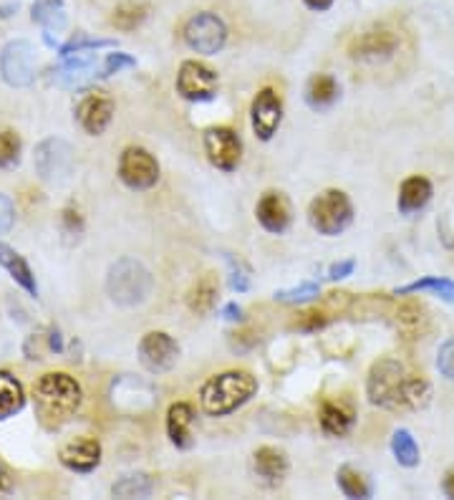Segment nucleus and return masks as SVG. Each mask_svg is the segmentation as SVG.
Instances as JSON below:
<instances>
[{"label": "nucleus", "mask_w": 454, "mask_h": 500, "mask_svg": "<svg viewBox=\"0 0 454 500\" xmlns=\"http://www.w3.org/2000/svg\"><path fill=\"white\" fill-rule=\"evenodd\" d=\"M366 392L371 405L399 412V409H419L427 405L432 390L424 374L416 372L415 366L397 356H384L371 366Z\"/></svg>", "instance_id": "obj_1"}, {"label": "nucleus", "mask_w": 454, "mask_h": 500, "mask_svg": "<svg viewBox=\"0 0 454 500\" xmlns=\"http://www.w3.org/2000/svg\"><path fill=\"white\" fill-rule=\"evenodd\" d=\"M33 402L46 427H61L81 407V387L64 372H51L36 382Z\"/></svg>", "instance_id": "obj_2"}, {"label": "nucleus", "mask_w": 454, "mask_h": 500, "mask_svg": "<svg viewBox=\"0 0 454 500\" xmlns=\"http://www.w3.org/2000/svg\"><path fill=\"white\" fill-rule=\"evenodd\" d=\"M258 392V382L248 372H223L217 377H210L200 390V405L207 415L223 417L235 412L238 407L253 399Z\"/></svg>", "instance_id": "obj_3"}, {"label": "nucleus", "mask_w": 454, "mask_h": 500, "mask_svg": "<svg viewBox=\"0 0 454 500\" xmlns=\"http://www.w3.org/2000/svg\"><path fill=\"white\" fill-rule=\"evenodd\" d=\"M154 288V278L144 263L136 258H121L117 260L107 276V291L114 303L119 306H139L144 303Z\"/></svg>", "instance_id": "obj_4"}, {"label": "nucleus", "mask_w": 454, "mask_h": 500, "mask_svg": "<svg viewBox=\"0 0 454 500\" xmlns=\"http://www.w3.org/2000/svg\"><path fill=\"white\" fill-rule=\"evenodd\" d=\"M308 217H310V225L319 230L321 235H338V232H344L351 225L354 207H351L346 192L326 189L310 203Z\"/></svg>", "instance_id": "obj_5"}, {"label": "nucleus", "mask_w": 454, "mask_h": 500, "mask_svg": "<svg viewBox=\"0 0 454 500\" xmlns=\"http://www.w3.org/2000/svg\"><path fill=\"white\" fill-rule=\"evenodd\" d=\"M185 43L197 54H217L227 41V28L214 13H197L185 23Z\"/></svg>", "instance_id": "obj_6"}, {"label": "nucleus", "mask_w": 454, "mask_h": 500, "mask_svg": "<svg viewBox=\"0 0 454 500\" xmlns=\"http://www.w3.org/2000/svg\"><path fill=\"white\" fill-rule=\"evenodd\" d=\"M119 177L132 189H149L160 180V164L147 149L127 147L121 152Z\"/></svg>", "instance_id": "obj_7"}, {"label": "nucleus", "mask_w": 454, "mask_h": 500, "mask_svg": "<svg viewBox=\"0 0 454 500\" xmlns=\"http://www.w3.org/2000/svg\"><path fill=\"white\" fill-rule=\"evenodd\" d=\"M0 74L11 86H31L36 79V54L28 41L8 43L0 54Z\"/></svg>", "instance_id": "obj_8"}, {"label": "nucleus", "mask_w": 454, "mask_h": 500, "mask_svg": "<svg viewBox=\"0 0 454 500\" xmlns=\"http://www.w3.org/2000/svg\"><path fill=\"white\" fill-rule=\"evenodd\" d=\"M177 92L188 101H210L217 92V74L200 61H185L177 74Z\"/></svg>", "instance_id": "obj_9"}, {"label": "nucleus", "mask_w": 454, "mask_h": 500, "mask_svg": "<svg viewBox=\"0 0 454 500\" xmlns=\"http://www.w3.org/2000/svg\"><path fill=\"white\" fill-rule=\"evenodd\" d=\"M205 152H207V160L223 170V172H232L242 157V145L238 135L227 127H213L207 129L205 135Z\"/></svg>", "instance_id": "obj_10"}, {"label": "nucleus", "mask_w": 454, "mask_h": 500, "mask_svg": "<svg viewBox=\"0 0 454 500\" xmlns=\"http://www.w3.org/2000/svg\"><path fill=\"white\" fill-rule=\"evenodd\" d=\"M177 356H179V346L164 331H152L139 344V359H142V364L147 366L152 374L170 372L177 364Z\"/></svg>", "instance_id": "obj_11"}, {"label": "nucleus", "mask_w": 454, "mask_h": 500, "mask_svg": "<svg viewBox=\"0 0 454 500\" xmlns=\"http://www.w3.org/2000/svg\"><path fill=\"white\" fill-rule=\"evenodd\" d=\"M36 170L48 182L68 177L71 170H74L71 147H68L66 142H61V139H46V142H40L39 149H36Z\"/></svg>", "instance_id": "obj_12"}, {"label": "nucleus", "mask_w": 454, "mask_h": 500, "mask_svg": "<svg viewBox=\"0 0 454 500\" xmlns=\"http://www.w3.org/2000/svg\"><path fill=\"white\" fill-rule=\"evenodd\" d=\"M250 114H253L255 135L260 136L263 142L273 139V135L278 132V127H281V119H283L281 96L275 94L273 89H263L260 94L255 96Z\"/></svg>", "instance_id": "obj_13"}, {"label": "nucleus", "mask_w": 454, "mask_h": 500, "mask_svg": "<svg viewBox=\"0 0 454 500\" xmlns=\"http://www.w3.org/2000/svg\"><path fill=\"white\" fill-rule=\"evenodd\" d=\"M399 46V39L394 31L389 28H374V31H366L356 36L351 41V56L354 58H389V56L397 51Z\"/></svg>", "instance_id": "obj_14"}, {"label": "nucleus", "mask_w": 454, "mask_h": 500, "mask_svg": "<svg viewBox=\"0 0 454 500\" xmlns=\"http://www.w3.org/2000/svg\"><path fill=\"white\" fill-rule=\"evenodd\" d=\"M61 462L74 473H92L101 462V445L92 437H76L68 445L61 447Z\"/></svg>", "instance_id": "obj_15"}, {"label": "nucleus", "mask_w": 454, "mask_h": 500, "mask_svg": "<svg viewBox=\"0 0 454 500\" xmlns=\"http://www.w3.org/2000/svg\"><path fill=\"white\" fill-rule=\"evenodd\" d=\"M255 215L267 232H285L291 225V207L281 192H266L255 207Z\"/></svg>", "instance_id": "obj_16"}, {"label": "nucleus", "mask_w": 454, "mask_h": 500, "mask_svg": "<svg viewBox=\"0 0 454 500\" xmlns=\"http://www.w3.org/2000/svg\"><path fill=\"white\" fill-rule=\"evenodd\" d=\"M76 117H79L81 127H83L89 135H101L109 127V122H111V117H114V101L101 94L86 96L79 104Z\"/></svg>", "instance_id": "obj_17"}, {"label": "nucleus", "mask_w": 454, "mask_h": 500, "mask_svg": "<svg viewBox=\"0 0 454 500\" xmlns=\"http://www.w3.org/2000/svg\"><path fill=\"white\" fill-rule=\"evenodd\" d=\"M192 425H195V412L188 402H177L167 412V434L172 445L179 450H188L192 445Z\"/></svg>", "instance_id": "obj_18"}, {"label": "nucleus", "mask_w": 454, "mask_h": 500, "mask_svg": "<svg viewBox=\"0 0 454 500\" xmlns=\"http://www.w3.org/2000/svg\"><path fill=\"white\" fill-rule=\"evenodd\" d=\"M429 200H432V182L427 177L415 175L401 182L399 210L404 215H412L416 210H422Z\"/></svg>", "instance_id": "obj_19"}, {"label": "nucleus", "mask_w": 454, "mask_h": 500, "mask_svg": "<svg viewBox=\"0 0 454 500\" xmlns=\"http://www.w3.org/2000/svg\"><path fill=\"white\" fill-rule=\"evenodd\" d=\"M0 266L11 273V278H13L15 284L21 285V288H26L31 296H39L36 276L31 273V268H28V263L23 260V256H18L11 245L0 243Z\"/></svg>", "instance_id": "obj_20"}, {"label": "nucleus", "mask_w": 454, "mask_h": 500, "mask_svg": "<svg viewBox=\"0 0 454 500\" xmlns=\"http://www.w3.org/2000/svg\"><path fill=\"white\" fill-rule=\"evenodd\" d=\"M427 309L416 301H406V303H399L397 311H394V324L399 329L404 337L416 338L424 334L427 329Z\"/></svg>", "instance_id": "obj_21"}, {"label": "nucleus", "mask_w": 454, "mask_h": 500, "mask_svg": "<svg viewBox=\"0 0 454 500\" xmlns=\"http://www.w3.org/2000/svg\"><path fill=\"white\" fill-rule=\"evenodd\" d=\"M321 427L326 434L344 437L354 427V409L341 402H326L321 407Z\"/></svg>", "instance_id": "obj_22"}, {"label": "nucleus", "mask_w": 454, "mask_h": 500, "mask_svg": "<svg viewBox=\"0 0 454 500\" xmlns=\"http://www.w3.org/2000/svg\"><path fill=\"white\" fill-rule=\"evenodd\" d=\"M23 405H26V397H23L21 382L8 372H0V419L13 417L15 412L23 409Z\"/></svg>", "instance_id": "obj_23"}, {"label": "nucleus", "mask_w": 454, "mask_h": 500, "mask_svg": "<svg viewBox=\"0 0 454 500\" xmlns=\"http://www.w3.org/2000/svg\"><path fill=\"white\" fill-rule=\"evenodd\" d=\"M217 303V281L213 273H205L197 284L189 288L188 306L195 313H210Z\"/></svg>", "instance_id": "obj_24"}, {"label": "nucleus", "mask_w": 454, "mask_h": 500, "mask_svg": "<svg viewBox=\"0 0 454 500\" xmlns=\"http://www.w3.org/2000/svg\"><path fill=\"white\" fill-rule=\"evenodd\" d=\"M255 470L260 478H266L270 483H275V480H281L285 470H288V460L283 455L281 450H275V447H260L258 452H255Z\"/></svg>", "instance_id": "obj_25"}, {"label": "nucleus", "mask_w": 454, "mask_h": 500, "mask_svg": "<svg viewBox=\"0 0 454 500\" xmlns=\"http://www.w3.org/2000/svg\"><path fill=\"white\" fill-rule=\"evenodd\" d=\"M33 21L46 28V39L51 41V33L66 26V11L61 0H39L33 5Z\"/></svg>", "instance_id": "obj_26"}, {"label": "nucleus", "mask_w": 454, "mask_h": 500, "mask_svg": "<svg viewBox=\"0 0 454 500\" xmlns=\"http://www.w3.org/2000/svg\"><path fill=\"white\" fill-rule=\"evenodd\" d=\"M147 13V3H142V0H127V3H121V5L114 8L111 26L119 28V31H134V28H139L144 23Z\"/></svg>", "instance_id": "obj_27"}, {"label": "nucleus", "mask_w": 454, "mask_h": 500, "mask_svg": "<svg viewBox=\"0 0 454 500\" xmlns=\"http://www.w3.org/2000/svg\"><path fill=\"white\" fill-rule=\"evenodd\" d=\"M306 99L313 109L331 107L336 99H338V83H336V79H331V76L319 74V76H313L310 83H308Z\"/></svg>", "instance_id": "obj_28"}, {"label": "nucleus", "mask_w": 454, "mask_h": 500, "mask_svg": "<svg viewBox=\"0 0 454 500\" xmlns=\"http://www.w3.org/2000/svg\"><path fill=\"white\" fill-rule=\"evenodd\" d=\"M391 452H394L397 462L404 465V468L419 465V445H416V440L409 430H397L391 434Z\"/></svg>", "instance_id": "obj_29"}, {"label": "nucleus", "mask_w": 454, "mask_h": 500, "mask_svg": "<svg viewBox=\"0 0 454 500\" xmlns=\"http://www.w3.org/2000/svg\"><path fill=\"white\" fill-rule=\"evenodd\" d=\"M422 291H432L444 301H454V281L450 278H437V276H429L422 281H415L409 285H401L397 288V296H406V294H422Z\"/></svg>", "instance_id": "obj_30"}, {"label": "nucleus", "mask_w": 454, "mask_h": 500, "mask_svg": "<svg viewBox=\"0 0 454 500\" xmlns=\"http://www.w3.org/2000/svg\"><path fill=\"white\" fill-rule=\"evenodd\" d=\"M338 487H341V493L346 496V498H369L371 496V487L369 483L363 480V475L356 473L354 468H348L344 465L341 470H338Z\"/></svg>", "instance_id": "obj_31"}, {"label": "nucleus", "mask_w": 454, "mask_h": 500, "mask_svg": "<svg viewBox=\"0 0 454 500\" xmlns=\"http://www.w3.org/2000/svg\"><path fill=\"white\" fill-rule=\"evenodd\" d=\"M111 493L117 498H144L152 493V480L149 475H124L119 483H114Z\"/></svg>", "instance_id": "obj_32"}, {"label": "nucleus", "mask_w": 454, "mask_h": 500, "mask_svg": "<svg viewBox=\"0 0 454 500\" xmlns=\"http://www.w3.org/2000/svg\"><path fill=\"white\" fill-rule=\"evenodd\" d=\"M21 160V139L11 129H3L0 132V167L8 170Z\"/></svg>", "instance_id": "obj_33"}, {"label": "nucleus", "mask_w": 454, "mask_h": 500, "mask_svg": "<svg viewBox=\"0 0 454 500\" xmlns=\"http://www.w3.org/2000/svg\"><path fill=\"white\" fill-rule=\"evenodd\" d=\"M316 296H319V285L316 284H303L298 285V288H288V291L275 294V298L283 301V303H303V301H310V298Z\"/></svg>", "instance_id": "obj_34"}, {"label": "nucleus", "mask_w": 454, "mask_h": 500, "mask_svg": "<svg viewBox=\"0 0 454 500\" xmlns=\"http://www.w3.org/2000/svg\"><path fill=\"white\" fill-rule=\"evenodd\" d=\"M437 369H440L441 377L452 379L454 382V338L444 341L437 354Z\"/></svg>", "instance_id": "obj_35"}, {"label": "nucleus", "mask_w": 454, "mask_h": 500, "mask_svg": "<svg viewBox=\"0 0 454 500\" xmlns=\"http://www.w3.org/2000/svg\"><path fill=\"white\" fill-rule=\"evenodd\" d=\"M136 61H134L132 56L127 54H109L107 61H104V66H101V74L99 76H111V74H119L121 68H129L134 66Z\"/></svg>", "instance_id": "obj_36"}, {"label": "nucleus", "mask_w": 454, "mask_h": 500, "mask_svg": "<svg viewBox=\"0 0 454 500\" xmlns=\"http://www.w3.org/2000/svg\"><path fill=\"white\" fill-rule=\"evenodd\" d=\"M15 223V207L11 203V197L0 195V235H5L8 230L13 228Z\"/></svg>", "instance_id": "obj_37"}, {"label": "nucleus", "mask_w": 454, "mask_h": 500, "mask_svg": "<svg viewBox=\"0 0 454 500\" xmlns=\"http://www.w3.org/2000/svg\"><path fill=\"white\" fill-rule=\"evenodd\" d=\"M328 319H326V313H319V311H308V313H301L298 316V321H295V329H303V331H316V329H321Z\"/></svg>", "instance_id": "obj_38"}, {"label": "nucleus", "mask_w": 454, "mask_h": 500, "mask_svg": "<svg viewBox=\"0 0 454 500\" xmlns=\"http://www.w3.org/2000/svg\"><path fill=\"white\" fill-rule=\"evenodd\" d=\"M356 268V263L354 260H341V263H336V266H331V271H328V278L331 281H338V278H346L348 273Z\"/></svg>", "instance_id": "obj_39"}, {"label": "nucleus", "mask_w": 454, "mask_h": 500, "mask_svg": "<svg viewBox=\"0 0 454 500\" xmlns=\"http://www.w3.org/2000/svg\"><path fill=\"white\" fill-rule=\"evenodd\" d=\"M11 487H13V478H11V473H8V470L0 465V496H3V493H8Z\"/></svg>", "instance_id": "obj_40"}, {"label": "nucleus", "mask_w": 454, "mask_h": 500, "mask_svg": "<svg viewBox=\"0 0 454 500\" xmlns=\"http://www.w3.org/2000/svg\"><path fill=\"white\" fill-rule=\"evenodd\" d=\"M306 5L310 11H328L334 5V0H306Z\"/></svg>", "instance_id": "obj_41"}, {"label": "nucleus", "mask_w": 454, "mask_h": 500, "mask_svg": "<svg viewBox=\"0 0 454 500\" xmlns=\"http://www.w3.org/2000/svg\"><path fill=\"white\" fill-rule=\"evenodd\" d=\"M444 493H447L450 498H454V468L444 475Z\"/></svg>", "instance_id": "obj_42"}, {"label": "nucleus", "mask_w": 454, "mask_h": 500, "mask_svg": "<svg viewBox=\"0 0 454 500\" xmlns=\"http://www.w3.org/2000/svg\"><path fill=\"white\" fill-rule=\"evenodd\" d=\"M240 309L235 306V303H230V306H225V319H230V321H235V319H240Z\"/></svg>", "instance_id": "obj_43"}]
</instances>
